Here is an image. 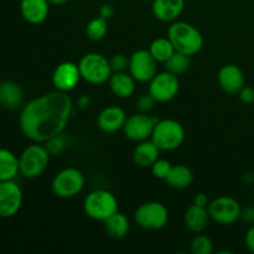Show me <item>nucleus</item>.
Returning <instances> with one entry per match:
<instances>
[{"label": "nucleus", "mask_w": 254, "mask_h": 254, "mask_svg": "<svg viewBox=\"0 0 254 254\" xmlns=\"http://www.w3.org/2000/svg\"><path fill=\"white\" fill-rule=\"evenodd\" d=\"M73 112L68 93L55 89L22 107L19 117L21 133L34 143H42L64 133Z\"/></svg>", "instance_id": "1"}, {"label": "nucleus", "mask_w": 254, "mask_h": 254, "mask_svg": "<svg viewBox=\"0 0 254 254\" xmlns=\"http://www.w3.org/2000/svg\"><path fill=\"white\" fill-rule=\"evenodd\" d=\"M168 37L175 47V51L192 57L201 51L203 46V36L197 27L186 21L171 22L168 29Z\"/></svg>", "instance_id": "2"}, {"label": "nucleus", "mask_w": 254, "mask_h": 254, "mask_svg": "<svg viewBox=\"0 0 254 254\" xmlns=\"http://www.w3.org/2000/svg\"><path fill=\"white\" fill-rule=\"evenodd\" d=\"M83 211L92 220L103 222L118 211V200L111 191L97 189L84 197Z\"/></svg>", "instance_id": "3"}, {"label": "nucleus", "mask_w": 254, "mask_h": 254, "mask_svg": "<svg viewBox=\"0 0 254 254\" xmlns=\"http://www.w3.org/2000/svg\"><path fill=\"white\" fill-rule=\"evenodd\" d=\"M150 139L160 150L173 151L185 141V129L175 119H161L155 123Z\"/></svg>", "instance_id": "4"}, {"label": "nucleus", "mask_w": 254, "mask_h": 254, "mask_svg": "<svg viewBox=\"0 0 254 254\" xmlns=\"http://www.w3.org/2000/svg\"><path fill=\"white\" fill-rule=\"evenodd\" d=\"M78 68L82 79L93 86L108 82L113 73L109 60L98 52H89L82 56L78 62Z\"/></svg>", "instance_id": "5"}, {"label": "nucleus", "mask_w": 254, "mask_h": 254, "mask_svg": "<svg viewBox=\"0 0 254 254\" xmlns=\"http://www.w3.org/2000/svg\"><path fill=\"white\" fill-rule=\"evenodd\" d=\"M50 153L42 143L26 146L19 156L20 174L25 179H36L44 174L50 163Z\"/></svg>", "instance_id": "6"}, {"label": "nucleus", "mask_w": 254, "mask_h": 254, "mask_svg": "<svg viewBox=\"0 0 254 254\" xmlns=\"http://www.w3.org/2000/svg\"><path fill=\"white\" fill-rule=\"evenodd\" d=\"M86 185L83 173L77 168H64L52 179V192L60 198H72L82 192Z\"/></svg>", "instance_id": "7"}, {"label": "nucleus", "mask_w": 254, "mask_h": 254, "mask_svg": "<svg viewBox=\"0 0 254 254\" xmlns=\"http://www.w3.org/2000/svg\"><path fill=\"white\" fill-rule=\"evenodd\" d=\"M134 221L146 231H159L168 225L169 211L164 203L148 201L139 206L134 212Z\"/></svg>", "instance_id": "8"}, {"label": "nucleus", "mask_w": 254, "mask_h": 254, "mask_svg": "<svg viewBox=\"0 0 254 254\" xmlns=\"http://www.w3.org/2000/svg\"><path fill=\"white\" fill-rule=\"evenodd\" d=\"M180 91L179 76L171 72H158L149 82L148 93L156 101V103H168L178 96Z\"/></svg>", "instance_id": "9"}, {"label": "nucleus", "mask_w": 254, "mask_h": 254, "mask_svg": "<svg viewBox=\"0 0 254 254\" xmlns=\"http://www.w3.org/2000/svg\"><path fill=\"white\" fill-rule=\"evenodd\" d=\"M211 220L221 226H231L241 218L240 202L231 196H218L207 206Z\"/></svg>", "instance_id": "10"}, {"label": "nucleus", "mask_w": 254, "mask_h": 254, "mask_svg": "<svg viewBox=\"0 0 254 254\" xmlns=\"http://www.w3.org/2000/svg\"><path fill=\"white\" fill-rule=\"evenodd\" d=\"M158 64L149 50H136L129 56L128 72L139 83H149L158 73Z\"/></svg>", "instance_id": "11"}, {"label": "nucleus", "mask_w": 254, "mask_h": 254, "mask_svg": "<svg viewBox=\"0 0 254 254\" xmlns=\"http://www.w3.org/2000/svg\"><path fill=\"white\" fill-rule=\"evenodd\" d=\"M22 201L21 188L14 180L0 181V218H11L17 215Z\"/></svg>", "instance_id": "12"}, {"label": "nucleus", "mask_w": 254, "mask_h": 254, "mask_svg": "<svg viewBox=\"0 0 254 254\" xmlns=\"http://www.w3.org/2000/svg\"><path fill=\"white\" fill-rule=\"evenodd\" d=\"M156 119L148 116L146 113H135L131 114L127 118L124 123L123 131L124 135L131 141H143L151 138L154 127H155Z\"/></svg>", "instance_id": "13"}, {"label": "nucleus", "mask_w": 254, "mask_h": 254, "mask_svg": "<svg viewBox=\"0 0 254 254\" xmlns=\"http://www.w3.org/2000/svg\"><path fill=\"white\" fill-rule=\"evenodd\" d=\"M81 79L82 77L79 73L78 64L71 61H64L57 64L52 73V84H54L55 89L64 92V93L73 91L78 86Z\"/></svg>", "instance_id": "14"}, {"label": "nucleus", "mask_w": 254, "mask_h": 254, "mask_svg": "<svg viewBox=\"0 0 254 254\" xmlns=\"http://www.w3.org/2000/svg\"><path fill=\"white\" fill-rule=\"evenodd\" d=\"M217 79L222 91L228 94H238V92L246 86L245 73L237 64H233L221 67Z\"/></svg>", "instance_id": "15"}, {"label": "nucleus", "mask_w": 254, "mask_h": 254, "mask_svg": "<svg viewBox=\"0 0 254 254\" xmlns=\"http://www.w3.org/2000/svg\"><path fill=\"white\" fill-rule=\"evenodd\" d=\"M127 114L123 108L118 106H108L102 109L97 118V126L103 133H117L123 130L124 123L127 121Z\"/></svg>", "instance_id": "16"}, {"label": "nucleus", "mask_w": 254, "mask_h": 254, "mask_svg": "<svg viewBox=\"0 0 254 254\" xmlns=\"http://www.w3.org/2000/svg\"><path fill=\"white\" fill-rule=\"evenodd\" d=\"M49 0H20V14L32 25L42 24L50 12Z\"/></svg>", "instance_id": "17"}, {"label": "nucleus", "mask_w": 254, "mask_h": 254, "mask_svg": "<svg viewBox=\"0 0 254 254\" xmlns=\"http://www.w3.org/2000/svg\"><path fill=\"white\" fill-rule=\"evenodd\" d=\"M185 7V0H154L151 11L155 19L163 22H174L179 19Z\"/></svg>", "instance_id": "18"}, {"label": "nucleus", "mask_w": 254, "mask_h": 254, "mask_svg": "<svg viewBox=\"0 0 254 254\" xmlns=\"http://www.w3.org/2000/svg\"><path fill=\"white\" fill-rule=\"evenodd\" d=\"M135 83L136 81L128 71L113 72L111 78L108 79L111 92L121 99L130 98L133 96L135 92Z\"/></svg>", "instance_id": "19"}, {"label": "nucleus", "mask_w": 254, "mask_h": 254, "mask_svg": "<svg viewBox=\"0 0 254 254\" xmlns=\"http://www.w3.org/2000/svg\"><path fill=\"white\" fill-rule=\"evenodd\" d=\"M160 151L151 139L139 141L133 150L134 164L143 169L151 168V165L159 159Z\"/></svg>", "instance_id": "20"}, {"label": "nucleus", "mask_w": 254, "mask_h": 254, "mask_svg": "<svg viewBox=\"0 0 254 254\" xmlns=\"http://www.w3.org/2000/svg\"><path fill=\"white\" fill-rule=\"evenodd\" d=\"M24 102V91L14 81L0 82V106L5 109H17Z\"/></svg>", "instance_id": "21"}, {"label": "nucleus", "mask_w": 254, "mask_h": 254, "mask_svg": "<svg viewBox=\"0 0 254 254\" xmlns=\"http://www.w3.org/2000/svg\"><path fill=\"white\" fill-rule=\"evenodd\" d=\"M210 213H208L207 207H202L192 203L188 210L185 211L184 215V223L190 230L191 232L201 233L207 228L210 223Z\"/></svg>", "instance_id": "22"}, {"label": "nucleus", "mask_w": 254, "mask_h": 254, "mask_svg": "<svg viewBox=\"0 0 254 254\" xmlns=\"http://www.w3.org/2000/svg\"><path fill=\"white\" fill-rule=\"evenodd\" d=\"M164 181L171 189L184 190V189H188L192 184L193 173L188 165L178 164V165L171 166L170 171H169L168 176H166V179Z\"/></svg>", "instance_id": "23"}, {"label": "nucleus", "mask_w": 254, "mask_h": 254, "mask_svg": "<svg viewBox=\"0 0 254 254\" xmlns=\"http://www.w3.org/2000/svg\"><path fill=\"white\" fill-rule=\"evenodd\" d=\"M104 230L108 233L109 237L114 238V240H122L126 237L130 228V223H129L128 217L124 213L117 211L116 213L103 221Z\"/></svg>", "instance_id": "24"}, {"label": "nucleus", "mask_w": 254, "mask_h": 254, "mask_svg": "<svg viewBox=\"0 0 254 254\" xmlns=\"http://www.w3.org/2000/svg\"><path fill=\"white\" fill-rule=\"evenodd\" d=\"M19 174V158L9 149L0 148V181L14 180Z\"/></svg>", "instance_id": "25"}, {"label": "nucleus", "mask_w": 254, "mask_h": 254, "mask_svg": "<svg viewBox=\"0 0 254 254\" xmlns=\"http://www.w3.org/2000/svg\"><path fill=\"white\" fill-rule=\"evenodd\" d=\"M149 51L153 55L154 59L159 62V64H165L169 59L175 52V47L171 44L169 37H158L154 40L149 46Z\"/></svg>", "instance_id": "26"}, {"label": "nucleus", "mask_w": 254, "mask_h": 254, "mask_svg": "<svg viewBox=\"0 0 254 254\" xmlns=\"http://www.w3.org/2000/svg\"><path fill=\"white\" fill-rule=\"evenodd\" d=\"M108 32V20L102 16H97L89 20L86 26V35L91 41H101Z\"/></svg>", "instance_id": "27"}, {"label": "nucleus", "mask_w": 254, "mask_h": 254, "mask_svg": "<svg viewBox=\"0 0 254 254\" xmlns=\"http://www.w3.org/2000/svg\"><path fill=\"white\" fill-rule=\"evenodd\" d=\"M191 57L186 56V55L181 54V52L175 51L173 56L165 62V69L166 71L171 72L175 76H180L184 74L189 68H190L191 64Z\"/></svg>", "instance_id": "28"}, {"label": "nucleus", "mask_w": 254, "mask_h": 254, "mask_svg": "<svg viewBox=\"0 0 254 254\" xmlns=\"http://www.w3.org/2000/svg\"><path fill=\"white\" fill-rule=\"evenodd\" d=\"M190 251L192 254H211L213 252V242L205 235H197L191 241Z\"/></svg>", "instance_id": "29"}, {"label": "nucleus", "mask_w": 254, "mask_h": 254, "mask_svg": "<svg viewBox=\"0 0 254 254\" xmlns=\"http://www.w3.org/2000/svg\"><path fill=\"white\" fill-rule=\"evenodd\" d=\"M44 145L46 146L47 151L50 153V155H60L62 151L66 149L67 146V139L66 136H64V134H59V135L54 136V138L49 139L47 141H45Z\"/></svg>", "instance_id": "30"}, {"label": "nucleus", "mask_w": 254, "mask_h": 254, "mask_svg": "<svg viewBox=\"0 0 254 254\" xmlns=\"http://www.w3.org/2000/svg\"><path fill=\"white\" fill-rule=\"evenodd\" d=\"M171 163L170 161L165 160V159L159 158L155 163L151 165V174L154 175V178L159 179V180H165L166 176H168L169 171L171 169Z\"/></svg>", "instance_id": "31"}, {"label": "nucleus", "mask_w": 254, "mask_h": 254, "mask_svg": "<svg viewBox=\"0 0 254 254\" xmlns=\"http://www.w3.org/2000/svg\"><path fill=\"white\" fill-rule=\"evenodd\" d=\"M112 71L126 72L129 68V57L126 54H116L109 59Z\"/></svg>", "instance_id": "32"}, {"label": "nucleus", "mask_w": 254, "mask_h": 254, "mask_svg": "<svg viewBox=\"0 0 254 254\" xmlns=\"http://www.w3.org/2000/svg\"><path fill=\"white\" fill-rule=\"evenodd\" d=\"M156 101L150 96V94H141L135 102V108L139 113H146L153 111L154 106H155Z\"/></svg>", "instance_id": "33"}, {"label": "nucleus", "mask_w": 254, "mask_h": 254, "mask_svg": "<svg viewBox=\"0 0 254 254\" xmlns=\"http://www.w3.org/2000/svg\"><path fill=\"white\" fill-rule=\"evenodd\" d=\"M240 101L245 104L254 103V88L251 86H245L240 92H238Z\"/></svg>", "instance_id": "34"}, {"label": "nucleus", "mask_w": 254, "mask_h": 254, "mask_svg": "<svg viewBox=\"0 0 254 254\" xmlns=\"http://www.w3.org/2000/svg\"><path fill=\"white\" fill-rule=\"evenodd\" d=\"M243 222L247 223V225L252 226L254 225V206L248 205L246 207H242L241 210V218Z\"/></svg>", "instance_id": "35"}, {"label": "nucleus", "mask_w": 254, "mask_h": 254, "mask_svg": "<svg viewBox=\"0 0 254 254\" xmlns=\"http://www.w3.org/2000/svg\"><path fill=\"white\" fill-rule=\"evenodd\" d=\"M245 242H246V246H247L248 251L254 253V225L250 226V228H248L247 232H246Z\"/></svg>", "instance_id": "36"}, {"label": "nucleus", "mask_w": 254, "mask_h": 254, "mask_svg": "<svg viewBox=\"0 0 254 254\" xmlns=\"http://www.w3.org/2000/svg\"><path fill=\"white\" fill-rule=\"evenodd\" d=\"M114 14V7L111 4H103L99 7V16L104 17V19H111Z\"/></svg>", "instance_id": "37"}, {"label": "nucleus", "mask_w": 254, "mask_h": 254, "mask_svg": "<svg viewBox=\"0 0 254 254\" xmlns=\"http://www.w3.org/2000/svg\"><path fill=\"white\" fill-rule=\"evenodd\" d=\"M193 203H195V205H198V206H202V207H207L208 203H210V201H208V197L205 195V193L200 192V193H197L195 197H193Z\"/></svg>", "instance_id": "38"}, {"label": "nucleus", "mask_w": 254, "mask_h": 254, "mask_svg": "<svg viewBox=\"0 0 254 254\" xmlns=\"http://www.w3.org/2000/svg\"><path fill=\"white\" fill-rule=\"evenodd\" d=\"M91 103H92V98L89 96H87V94L81 96L78 98V101H77V106H78L79 109L88 108V107L91 106Z\"/></svg>", "instance_id": "39"}, {"label": "nucleus", "mask_w": 254, "mask_h": 254, "mask_svg": "<svg viewBox=\"0 0 254 254\" xmlns=\"http://www.w3.org/2000/svg\"><path fill=\"white\" fill-rule=\"evenodd\" d=\"M243 183L246 185H254V174L252 173H246L243 175Z\"/></svg>", "instance_id": "40"}, {"label": "nucleus", "mask_w": 254, "mask_h": 254, "mask_svg": "<svg viewBox=\"0 0 254 254\" xmlns=\"http://www.w3.org/2000/svg\"><path fill=\"white\" fill-rule=\"evenodd\" d=\"M67 1H68V0H49V2L51 5H64L66 4Z\"/></svg>", "instance_id": "41"}, {"label": "nucleus", "mask_w": 254, "mask_h": 254, "mask_svg": "<svg viewBox=\"0 0 254 254\" xmlns=\"http://www.w3.org/2000/svg\"><path fill=\"white\" fill-rule=\"evenodd\" d=\"M144 1H150V2H153L154 0H144Z\"/></svg>", "instance_id": "42"}, {"label": "nucleus", "mask_w": 254, "mask_h": 254, "mask_svg": "<svg viewBox=\"0 0 254 254\" xmlns=\"http://www.w3.org/2000/svg\"><path fill=\"white\" fill-rule=\"evenodd\" d=\"M253 193H254V185H253Z\"/></svg>", "instance_id": "43"}]
</instances>
